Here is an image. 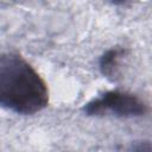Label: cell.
I'll return each instance as SVG.
<instances>
[{"label": "cell", "instance_id": "1", "mask_svg": "<svg viewBox=\"0 0 152 152\" xmlns=\"http://www.w3.org/2000/svg\"><path fill=\"white\" fill-rule=\"evenodd\" d=\"M48 104L49 89L39 72L18 53H0V106L32 115Z\"/></svg>", "mask_w": 152, "mask_h": 152}, {"label": "cell", "instance_id": "2", "mask_svg": "<svg viewBox=\"0 0 152 152\" xmlns=\"http://www.w3.org/2000/svg\"><path fill=\"white\" fill-rule=\"evenodd\" d=\"M83 112L89 116H102L110 113L119 118H138L147 113V104L132 93L109 90L89 101L83 107Z\"/></svg>", "mask_w": 152, "mask_h": 152}, {"label": "cell", "instance_id": "4", "mask_svg": "<svg viewBox=\"0 0 152 152\" xmlns=\"http://www.w3.org/2000/svg\"><path fill=\"white\" fill-rule=\"evenodd\" d=\"M131 0H110V2L113 5H116V6H124L126 4H128Z\"/></svg>", "mask_w": 152, "mask_h": 152}, {"label": "cell", "instance_id": "3", "mask_svg": "<svg viewBox=\"0 0 152 152\" xmlns=\"http://www.w3.org/2000/svg\"><path fill=\"white\" fill-rule=\"evenodd\" d=\"M127 50L124 48H113L107 50L101 57L99 62V68L101 74L108 78L109 81H115L119 74V64L121 58L126 55Z\"/></svg>", "mask_w": 152, "mask_h": 152}]
</instances>
